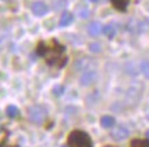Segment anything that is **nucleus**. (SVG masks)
<instances>
[{
    "label": "nucleus",
    "mask_w": 149,
    "mask_h": 147,
    "mask_svg": "<svg viewBox=\"0 0 149 147\" xmlns=\"http://www.w3.org/2000/svg\"><path fill=\"white\" fill-rule=\"evenodd\" d=\"M67 142L70 147H93L91 136L84 131H72V132H70Z\"/></svg>",
    "instance_id": "nucleus-2"
},
{
    "label": "nucleus",
    "mask_w": 149,
    "mask_h": 147,
    "mask_svg": "<svg viewBox=\"0 0 149 147\" xmlns=\"http://www.w3.org/2000/svg\"><path fill=\"white\" fill-rule=\"evenodd\" d=\"M63 91H64V88L62 87V85H56V87L54 88V94L56 96H60V95L63 94Z\"/></svg>",
    "instance_id": "nucleus-17"
},
{
    "label": "nucleus",
    "mask_w": 149,
    "mask_h": 147,
    "mask_svg": "<svg viewBox=\"0 0 149 147\" xmlns=\"http://www.w3.org/2000/svg\"><path fill=\"white\" fill-rule=\"evenodd\" d=\"M96 77H97L96 70L86 69V72H84V73L81 74V77H79V84H81L82 87H88V85H91V84L95 81Z\"/></svg>",
    "instance_id": "nucleus-4"
},
{
    "label": "nucleus",
    "mask_w": 149,
    "mask_h": 147,
    "mask_svg": "<svg viewBox=\"0 0 149 147\" xmlns=\"http://www.w3.org/2000/svg\"><path fill=\"white\" fill-rule=\"evenodd\" d=\"M91 1H93V3H96V1H97V0H91Z\"/></svg>",
    "instance_id": "nucleus-20"
},
{
    "label": "nucleus",
    "mask_w": 149,
    "mask_h": 147,
    "mask_svg": "<svg viewBox=\"0 0 149 147\" xmlns=\"http://www.w3.org/2000/svg\"><path fill=\"white\" fill-rule=\"evenodd\" d=\"M103 30V25L100 22H92L89 26H88V32L91 36H99Z\"/></svg>",
    "instance_id": "nucleus-7"
},
{
    "label": "nucleus",
    "mask_w": 149,
    "mask_h": 147,
    "mask_svg": "<svg viewBox=\"0 0 149 147\" xmlns=\"http://www.w3.org/2000/svg\"><path fill=\"white\" fill-rule=\"evenodd\" d=\"M0 147H3V146H1V144H0Z\"/></svg>",
    "instance_id": "nucleus-22"
},
{
    "label": "nucleus",
    "mask_w": 149,
    "mask_h": 147,
    "mask_svg": "<svg viewBox=\"0 0 149 147\" xmlns=\"http://www.w3.org/2000/svg\"><path fill=\"white\" fill-rule=\"evenodd\" d=\"M64 52V47L60 46L58 41H52L49 46H47L45 43H38L37 46V54L41 56H45L47 63L55 68H63L67 63V58L62 56Z\"/></svg>",
    "instance_id": "nucleus-1"
},
{
    "label": "nucleus",
    "mask_w": 149,
    "mask_h": 147,
    "mask_svg": "<svg viewBox=\"0 0 149 147\" xmlns=\"http://www.w3.org/2000/svg\"><path fill=\"white\" fill-rule=\"evenodd\" d=\"M62 147H66V146H62Z\"/></svg>",
    "instance_id": "nucleus-23"
},
{
    "label": "nucleus",
    "mask_w": 149,
    "mask_h": 147,
    "mask_svg": "<svg viewBox=\"0 0 149 147\" xmlns=\"http://www.w3.org/2000/svg\"><path fill=\"white\" fill-rule=\"evenodd\" d=\"M130 147H149V139H133Z\"/></svg>",
    "instance_id": "nucleus-11"
},
{
    "label": "nucleus",
    "mask_w": 149,
    "mask_h": 147,
    "mask_svg": "<svg viewBox=\"0 0 149 147\" xmlns=\"http://www.w3.org/2000/svg\"><path fill=\"white\" fill-rule=\"evenodd\" d=\"M78 14H79V17H81V18H85L86 19L88 17H89V14H91V11H89L88 8H81Z\"/></svg>",
    "instance_id": "nucleus-16"
},
{
    "label": "nucleus",
    "mask_w": 149,
    "mask_h": 147,
    "mask_svg": "<svg viewBox=\"0 0 149 147\" xmlns=\"http://www.w3.org/2000/svg\"><path fill=\"white\" fill-rule=\"evenodd\" d=\"M6 113H7V115H8L10 118H15V117H18L19 115V110L17 106H8L7 109H6Z\"/></svg>",
    "instance_id": "nucleus-13"
},
{
    "label": "nucleus",
    "mask_w": 149,
    "mask_h": 147,
    "mask_svg": "<svg viewBox=\"0 0 149 147\" xmlns=\"http://www.w3.org/2000/svg\"><path fill=\"white\" fill-rule=\"evenodd\" d=\"M141 70L146 78H149V60H142L141 62Z\"/></svg>",
    "instance_id": "nucleus-14"
},
{
    "label": "nucleus",
    "mask_w": 149,
    "mask_h": 147,
    "mask_svg": "<svg viewBox=\"0 0 149 147\" xmlns=\"http://www.w3.org/2000/svg\"><path fill=\"white\" fill-rule=\"evenodd\" d=\"M72 22V14L71 13H63L60 17V26H68Z\"/></svg>",
    "instance_id": "nucleus-12"
},
{
    "label": "nucleus",
    "mask_w": 149,
    "mask_h": 147,
    "mask_svg": "<svg viewBox=\"0 0 149 147\" xmlns=\"http://www.w3.org/2000/svg\"><path fill=\"white\" fill-rule=\"evenodd\" d=\"M32 11L36 17H42V15L47 14L48 7H47V4L42 3V1H36V3H33V6H32Z\"/></svg>",
    "instance_id": "nucleus-6"
},
{
    "label": "nucleus",
    "mask_w": 149,
    "mask_h": 147,
    "mask_svg": "<svg viewBox=\"0 0 149 147\" xmlns=\"http://www.w3.org/2000/svg\"><path fill=\"white\" fill-rule=\"evenodd\" d=\"M103 30H104L105 36L108 37V39H113L115 34H116V26H115L113 23H108V25H105Z\"/></svg>",
    "instance_id": "nucleus-10"
},
{
    "label": "nucleus",
    "mask_w": 149,
    "mask_h": 147,
    "mask_svg": "<svg viewBox=\"0 0 149 147\" xmlns=\"http://www.w3.org/2000/svg\"><path fill=\"white\" fill-rule=\"evenodd\" d=\"M104 147H112V146H104Z\"/></svg>",
    "instance_id": "nucleus-21"
},
{
    "label": "nucleus",
    "mask_w": 149,
    "mask_h": 147,
    "mask_svg": "<svg viewBox=\"0 0 149 147\" xmlns=\"http://www.w3.org/2000/svg\"><path fill=\"white\" fill-rule=\"evenodd\" d=\"M100 124H101L103 128H111V127L115 125V118L111 117V115H104V117H101V120H100Z\"/></svg>",
    "instance_id": "nucleus-8"
},
{
    "label": "nucleus",
    "mask_w": 149,
    "mask_h": 147,
    "mask_svg": "<svg viewBox=\"0 0 149 147\" xmlns=\"http://www.w3.org/2000/svg\"><path fill=\"white\" fill-rule=\"evenodd\" d=\"M129 135H130V132H129V129H127L125 125H118L116 128L111 132V138H112L113 140L120 142V140H125Z\"/></svg>",
    "instance_id": "nucleus-5"
},
{
    "label": "nucleus",
    "mask_w": 149,
    "mask_h": 147,
    "mask_svg": "<svg viewBox=\"0 0 149 147\" xmlns=\"http://www.w3.org/2000/svg\"><path fill=\"white\" fill-rule=\"evenodd\" d=\"M146 138L149 139V129H148V131H146Z\"/></svg>",
    "instance_id": "nucleus-19"
},
{
    "label": "nucleus",
    "mask_w": 149,
    "mask_h": 147,
    "mask_svg": "<svg viewBox=\"0 0 149 147\" xmlns=\"http://www.w3.org/2000/svg\"><path fill=\"white\" fill-rule=\"evenodd\" d=\"M66 6H67V0H59L55 6V10H59L60 7H66Z\"/></svg>",
    "instance_id": "nucleus-18"
},
{
    "label": "nucleus",
    "mask_w": 149,
    "mask_h": 147,
    "mask_svg": "<svg viewBox=\"0 0 149 147\" xmlns=\"http://www.w3.org/2000/svg\"><path fill=\"white\" fill-rule=\"evenodd\" d=\"M129 1L130 0H111L112 6L119 11H126L127 6H129Z\"/></svg>",
    "instance_id": "nucleus-9"
},
{
    "label": "nucleus",
    "mask_w": 149,
    "mask_h": 147,
    "mask_svg": "<svg viewBox=\"0 0 149 147\" xmlns=\"http://www.w3.org/2000/svg\"><path fill=\"white\" fill-rule=\"evenodd\" d=\"M27 117L29 120L34 122V124H41L47 117V109L41 105H34L32 107H29L27 110Z\"/></svg>",
    "instance_id": "nucleus-3"
},
{
    "label": "nucleus",
    "mask_w": 149,
    "mask_h": 147,
    "mask_svg": "<svg viewBox=\"0 0 149 147\" xmlns=\"http://www.w3.org/2000/svg\"><path fill=\"white\" fill-rule=\"evenodd\" d=\"M89 50H91V52L99 54L100 51H101V46H100L99 43H91V44H89Z\"/></svg>",
    "instance_id": "nucleus-15"
}]
</instances>
